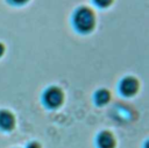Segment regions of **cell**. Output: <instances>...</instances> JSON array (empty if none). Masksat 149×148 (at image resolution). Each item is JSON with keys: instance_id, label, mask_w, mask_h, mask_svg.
Returning a JSON list of instances; mask_svg holds the SVG:
<instances>
[{"instance_id": "1", "label": "cell", "mask_w": 149, "mask_h": 148, "mask_svg": "<svg viewBox=\"0 0 149 148\" xmlns=\"http://www.w3.org/2000/svg\"><path fill=\"white\" fill-rule=\"evenodd\" d=\"M73 23L81 33L91 31L95 24L94 12L88 7H79L73 15Z\"/></svg>"}, {"instance_id": "2", "label": "cell", "mask_w": 149, "mask_h": 148, "mask_svg": "<svg viewBox=\"0 0 149 148\" xmlns=\"http://www.w3.org/2000/svg\"><path fill=\"white\" fill-rule=\"evenodd\" d=\"M43 101L48 107L57 108L64 101V92L58 86H50L43 94Z\"/></svg>"}, {"instance_id": "3", "label": "cell", "mask_w": 149, "mask_h": 148, "mask_svg": "<svg viewBox=\"0 0 149 148\" xmlns=\"http://www.w3.org/2000/svg\"><path fill=\"white\" fill-rule=\"evenodd\" d=\"M139 87H140V83L135 77H130V76L125 77L120 83V91L126 97L134 96L137 92Z\"/></svg>"}, {"instance_id": "4", "label": "cell", "mask_w": 149, "mask_h": 148, "mask_svg": "<svg viewBox=\"0 0 149 148\" xmlns=\"http://www.w3.org/2000/svg\"><path fill=\"white\" fill-rule=\"evenodd\" d=\"M97 145L99 148H114L116 145L113 133L109 131H102L97 138Z\"/></svg>"}, {"instance_id": "5", "label": "cell", "mask_w": 149, "mask_h": 148, "mask_svg": "<svg viewBox=\"0 0 149 148\" xmlns=\"http://www.w3.org/2000/svg\"><path fill=\"white\" fill-rule=\"evenodd\" d=\"M15 117L8 110H0V128L3 131L13 129L15 126Z\"/></svg>"}, {"instance_id": "6", "label": "cell", "mask_w": 149, "mask_h": 148, "mask_svg": "<svg viewBox=\"0 0 149 148\" xmlns=\"http://www.w3.org/2000/svg\"><path fill=\"white\" fill-rule=\"evenodd\" d=\"M109 99H111V93L106 89H100L99 91H97L94 96V100L98 105H105L109 101Z\"/></svg>"}, {"instance_id": "7", "label": "cell", "mask_w": 149, "mask_h": 148, "mask_svg": "<svg viewBox=\"0 0 149 148\" xmlns=\"http://www.w3.org/2000/svg\"><path fill=\"white\" fill-rule=\"evenodd\" d=\"M27 148H41V145L38 142H36V141H33V142L28 143Z\"/></svg>"}, {"instance_id": "8", "label": "cell", "mask_w": 149, "mask_h": 148, "mask_svg": "<svg viewBox=\"0 0 149 148\" xmlns=\"http://www.w3.org/2000/svg\"><path fill=\"white\" fill-rule=\"evenodd\" d=\"M3 51H5V47H3V44H2V43H0V56H2Z\"/></svg>"}]
</instances>
